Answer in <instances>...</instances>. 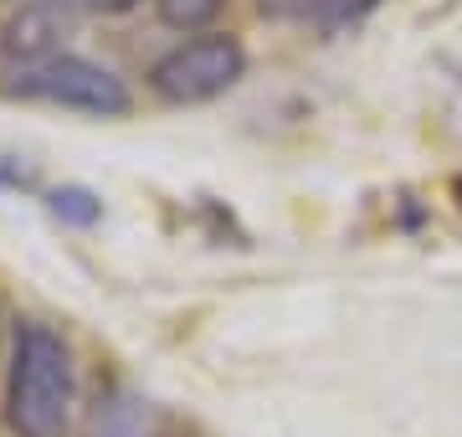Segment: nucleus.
<instances>
[{"label":"nucleus","mask_w":462,"mask_h":437,"mask_svg":"<svg viewBox=\"0 0 462 437\" xmlns=\"http://www.w3.org/2000/svg\"><path fill=\"white\" fill-rule=\"evenodd\" d=\"M78 406V370L67 339L42 320L16 324L11 381H5V422L16 437H67Z\"/></svg>","instance_id":"obj_1"},{"label":"nucleus","mask_w":462,"mask_h":437,"mask_svg":"<svg viewBox=\"0 0 462 437\" xmlns=\"http://www.w3.org/2000/svg\"><path fill=\"white\" fill-rule=\"evenodd\" d=\"M5 93L26 98V103H51V108H72V114H93V118H124L134 108L129 83L114 68H103L93 57H78V51H57L47 62L16 68Z\"/></svg>","instance_id":"obj_2"},{"label":"nucleus","mask_w":462,"mask_h":437,"mask_svg":"<svg viewBox=\"0 0 462 437\" xmlns=\"http://www.w3.org/2000/svg\"><path fill=\"white\" fill-rule=\"evenodd\" d=\"M247 72V51L242 42L226 32H206V36H190L180 47H170L154 68H149V88L160 93L165 103H211L221 93L242 83Z\"/></svg>","instance_id":"obj_3"},{"label":"nucleus","mask_w":462,"mask_h":437,"mask_svg":"<svg viewBox=\"0 0 462 437\" xmlns=\"http://www.w3.org/2000/svg\"><path fill=\"white\" fill-rule=\"evenodd\" d=\"M67 32H72V16H67L62 0H32V5H21L16 16L5 21L0 51H5V62L32 68V62H47V57L62 51Z\"/></svg>","instance_id":"obj_4"},{"label":"nucleus","mask_w":462,"mask_h":437,"mask_svg":"<svg viewBox=\"0 0 462 437\" xmlns=\"http://www.w3.org/2000/svg\"><path fill=\"white\" fill-rule=\"evenodd\" d=\"M88 437H154V406L129 386L108 391L98 402V417H93Z\"/></svg>","instance_id":"obj_5"},{"label":"nucleus","mask_w":462,"mask_h":437,"mask_svg":"<svg viewBox=\"0 0 462 437\" xmlns=\"http://www.w3.org/2000/svg\"><path fill=\"white\" fill-rule=\"evenodd\" d=\"M380 0H263V11L273 16H293V21H314L319 32H339L355 26L360 16H370Z\"/></svg>","instance_id":"obj_6"},{"label":"nucleus","mask_w":462,"mask_h":437,"mask_svg":"<svg viewBox=\"0 0 462 437\" xmlns=\"http://www.w3.org/2000/svg\"><path fill=\"white\" fill-rule=\"evenodd\" d=\"M47 206H51V217L72 221V227H93V221L103 217V201L93 196V191H83V185H62V191H51Z\"/></svg>","instance_id":"obj_7"},{"label":"nucleus","mask_w":462,"mask_h":437,"mask_svg":"<svg viewBox=\"0 0 462 437\" xmlns=\"http://www.w3.org/2000/svg\"><path fill=\"white\" fill-rule=\"evenodd\" d=\"M154 11L175 32H200V26H211L221 16V0H154Z\"/></svg>","instance_id":"obj_8"},{"label":"nucleus","mask_w":462,"mask_h":437,"mask_svg":"<svg viewBox=\"0 0 462 437\" xmlns=\"http://www.w3.org/2000/svg\"><path fill=\"white\" fill-rule=\"evenodd\" d=\"M67 5H83V11H98V16H124L139 0H67Z\"/></svg>","instance_id":"obj_9"},{"label":"nucleus","mask_w":462,"mask_h":437,"mask_svg":"<svg viewBox=\"0 0 462 437\" xmlns=\"http://www.w3.org/2000/svg\"><path fill=\"white\" fill-rule=\"evenodd\" d=\"M26 181H32V170L26 165H5L0 170V185H26Z\"/></svg>","instance_id":"obj_10"}]
</instances>
